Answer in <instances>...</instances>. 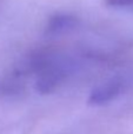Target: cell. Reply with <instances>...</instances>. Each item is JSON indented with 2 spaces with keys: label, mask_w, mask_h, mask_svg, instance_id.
I'll use <instances>...</instances> for the list:
<instances>
[{
  "label": "cell",
  "mask_w": 133,
  "mask_h": 134,
  "mask_svg": "<svg viewBox=\"0 0 133 134\" xmlns=\"http://www.w3.org/2000/svg\"><path fill=\"white\" fill-rule=\"evenodd\" d=\"M125 82L123 79L114 78L101 85L97 86L88 97V104L93 106H101L114 100L123 93Z\"/></svg>",
  "instance_id": "1"
},
{
  "label": "cell",
  "mask_w": 133,
  "mask_h": 134,
  "mask_svg": "<svg viewBox=\"0 0 133 134\" xmlns=\"http://www.w3.org/2000/svg\"><path fill=\"white\" fill-rule=\"evenodd\" d=\"M77 25L78 20L75 16L70 15V14H57L48 20L46 32L47 34L51 35L64 34V33L71 32L72 30H74Z\"/></svg>",
  "instance_id": "2"
},
{
  "label": "cell",
  "mask_w": 133,
  "mask_h": 134,
  "mask_svg": "<svg viewBox=\"0 0 133 134\" xmlns=\"http://www.w3.org/2000/svg\"><path fill=\"white\" fill-rule=\"evenodd\" d=\"M105 2L112 7H129L133 5V0H105Z\"/></svg>",
  "instance_id": "3"
}]
</instances>
